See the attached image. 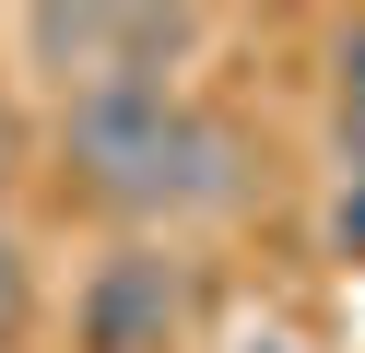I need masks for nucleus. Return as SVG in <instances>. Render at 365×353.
Masks as SVG:
<instances>
[{"mask_svg": "<svg viewBox=\"0 0 365 353\" xmlns=\"http://www.w3.org/2000/svg\"><path fill=\"white\" fill-rule=\"evenodd\" d=\"M71 165L106 188V200L142 212H212L236 200V141L212 130L177 94H83L71 106Z\"/></svg>", "mask_w": 365, "mask_h": 353, "instance_id": "f257e3e1", "label": "nucleus"}, {"mask_svg": "<svg viewBox=\"0 0 365 353\" xmlns=\"http://www.w3.org/2000/svg\"><path fill=\"white\" fill-rule=\"evenodd\" d=\"M83 342L95 353H165L177 342V271L165 259H106L83 295Z\"/></svg>", "mask_w": 365, "mask_h": 353, "instance_id": "f03ea898", "label": "nucleus"}, {"mask_svg": "<svg viewBox=\"0 0 365 353\" xmlns=\"http://www.w3.org/2000/svg\"><path fill=\"white\" fill-rule=\"evenodd\" d=\"M341 106L365 118V24H354V36H341Z\"/></svg>", "mask_w": 365, "mask_h": 353, "instance_id": "7ed1b4c3", "label": "nucleus"}, {"mask_svg": "<svg viewBox=\"0 0 365 353\" xmlns=\"http://www.w3.org/2000/svg\"><path fill=\"white\" fill-rule=\"evenodd\" d=\"M12 318H24V259L0 247V329H12Z\"/></svg>", "mask_w": 365, "mask_h": 353, "instance_id": "20e7f679", "label": "nucleus"}]
</instances>
